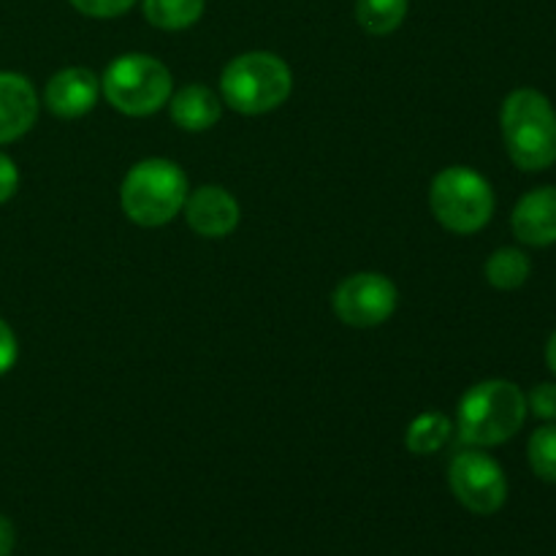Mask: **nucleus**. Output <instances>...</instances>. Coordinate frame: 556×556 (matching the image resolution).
Listing matches in <instances>:
<instances>
[{
    "label": "nucleus",
    "mask_w": 556,
    "mask_h": 556,
    "mask_svg": "<svg viewBox=\"0 0 556 556\" xmlns=\"http://www.w3.org/2000/svg\"><path fill=\"white\" fill-rule=\"evenodd\" d=\"M527 396L510 380H483L476 383L459 402L456 429L462 443L472 448L503 445L525 427Z\"/></svg>",
    "instance_id": "f257e3e1"
},
{
    "label": "nucleus",
    "mask_w": 556,
    "mask_h": 556,
    "mask_svg": "<svg viewBox=\"0 0 556 556\" xmlns=\"http://www.w3.org/2000/svg\"><path fill=\"white\" fill-rule=\"evenodd\" d=\"M204 0H141L144 20L157 30H188L204 16Z\"/></svg>",
    "instance_id": "2eb2a0df"
},
{
    "label": "nucleus",
    "mask_w": 556,
    "mask_h": 556,
    "mask_svg": "<svg viewBox=\"0 0 556 556\" xmlns=\"http://www.w3.org/2000/svg\"><path fill=\"white\" fill-rule=\"evenodd\" d=\"M101 92L109 106L128 117L161 112L174 92L172 71L144 52L119 54L101 76Z\"/></svg>",
    "instance_id": "39448f33"
},
{
    "label": "nucleus",
    "mask_w": 556,
    "mask_h": 556,
    "mask_svg": "<svg viewBox=\"0 0 556 556\" xmlns=\"http://www.w3.org/2000/svg\"><path fill=\"white\" fill-rule=\"evenodd\" d=\"M168 114L177 128L201 134L220 123L223 103L206 85H185L168 98Z\"/></svg>",
    "instance_id": "ddd939ff"
},
{
    "label": "nucleus",
    "mask_w": 556,
    "mask_h": 556,
    "mask_svg": "<svg viewBox=\"0 0 556 556\" xmlns=\"http://www.w3.org/2000/svg\"><path fill=\"white\" fill-rule=\"evenodd\" d=\"M182 212L188 226L204 239L228 237V233L237 231L239 217H242L239 201L223 185H201V188H195L193 193H188Z\"/></svg>",
    "instance_id": "1a4fd4ad"
},
{
    "label": "nucleus",
    "mask_w": 556,
    "mask_h": 556,
    "mask_svg": "<svg viewBox=\"0 0 556 556\" xmlns=\"http://www.w3.org/2000/svg\"><path fill=\"white\" fill-rule=\"evenodd\" d=\"M38 119V92L27 76L0 71V144L22 139Z\"/></svg>",
    "instance_id": "9b49d317"
},
{
    "label": "nucleus",
    "mask_w": 556,
    "mask_h": 556,
    "mask_svg": "<svg viewBox=\"0 0 556 556\" xmlns=\"http://www.w3.org/2000/svg\"><path fill=\"white\" fill-rule=\"evenodd\" d=\"M293 74L275 52H244L228 60L220 74V96L233 112L266 114L288 101Z\"/></svg>",
    "instance_id": "20e7f679"
},
{
    "label": "nucleus",
    "mask_w": 556,
    "mask_h": 556,
    "mask_svg": "<svg viewBox=\"0 0 556 556\" xmlns=\"http://www.w3.org/2000/svg\"><path fill=\"white\" fill-rule=\"evenodd\" d=\"M16 188H20V168L5 152H0V204H5Z\"/></svg>",
    "instance_id": "4be33fe9"
},
{
    "label": "nucleus",
    "mask_w": 556,
    "mask_h": 556,
    "mask_svg": "<svg viewBox=\"0 0 556 556\" xmlns=\"http://www.w3.org/2000/svg\"><path fill=\"white\" fill-rule=\"evenodd\" d=\"M546 364H548V369L556 375V331L548 337V342H546Z\"/></svg>",
    "instance_id": "b1692460"
},
{
    "label": "nucleus",
    "mask_w": 556,
    "mask_h": 556,
    "mask_svg": "<svg viewBox=\"0 0 556 556\" xmlns=\"http://www.w3.org/2000/svg\"><path fill=\"white\" fill-rule=\"evenodd\" d=\"M188 174L168 157H144L128 168L119 185V206L144 228L172 223L188 201Z\"/></svg>",
    "instance_id": "7ed1b4c3"
},
{
    "label": "nucleus",
    "mask_w": 556,
    "mask_h": 556,
    "mask_svg": "<svg viewBox=\"0 0 556 556\" xmlns=\"http://www.w3.org/2000/svg\"><path fill=\"white\" fill-rule=\"evenodd\" d=\"M451 418L440 410H427L421 416H416L407 427L405 434V445L410 454L416 456H429V454H438L445 443L451 440Z\"/></svg>",
    "instance_id": "4468645a"
},
{
    "label": "nucleus",
    "mask_w": 556,
    "mask_h": 556,
    "mask_svg": "<svg viewBox=\"0 0 556 556\" xmlns=\"http://www.w3.org/2000/svg\"><path fill=\"white\" fill-rule=\"evenodd\" d=\"M410 0H356V22L369 36H389L405 22Z\"/></svg>",
    "instance_id": "f3484780"
},
{
    "label": "nucleus",
    "mask_w": 556,
    "mask_h": 556,
    "mask_svg": "<svg viewBox=\"0 0 556 556\" xmlns=\"http://www.w3.org/2000/svg\"><path fill=\"white\" fill-rule=\"evenodd\" d=\"M16 546V530L9 516L0 514V556H11Z\"/></svg>",
    "instance_id": "5701e85b"
},
{
    "label": "nucleus",
    "mask_w": 556,
    "mask_h": 556,
    "mask_svg": "<svg viewBox=\"0 0 556 556\" xmlns=\"http://www.w3.org/2000/svg\"><path fill=\"white\" fill-rule=\"evenodd\" d=\"M101 98V76L85 65L58 71L43 87V103L54 117L76 119L92 112Z\"/></svg>",
    "instance_id": "9d476101"
},
{
    "label": "nucleus",
    "mask_w": 556,
    "mask_h": 556,
    "mask_svg": "<svg viewBox=\"0 0 556 556\" xmlns=\"http://www.w3.org/2000/svg\"><path fill=\"white\" fill-rule=\"evenodd\" d=\"M494 190L483 174L470 166H448L432 179L429 206L443 228L470 237L489 226L494 215Z\"/></svg>",
    "instance_id": "423d86ee"
},
{
    "label": "nucleus",
    "mask_w": 556,
    "mask_h": 556,
    "mask_svg": "<svg viewBox=\"0 0 556 556\" xmlns=\"http://www.w3.org/2000/svg\"><path fill=\"white\" fill-rule=\"evenodd\" d=\"M527 407L543 421H556V383H538L527 396Z\"/></svg>",
    "instance_id": "aec40b11"
},
{
    "label": "nucleus",
    "mask_w": 556,
    "mask_h": 556,
    "mask_svg": "<svg viewBox=\"0 0 556 556\" xmlns=\"http://www.w3.org/2000/svg\"><path fill=\"white\" fill-rule=\"evenodd\" d=\"M486 280L497 291H516L530 280L532 261L519 248H500L486 261Z\"/></svg>",
    "instance_id": "dca6fc26"
},
{
    "label": "nucleus",
    "mask_w": 556,
    "mask_h": 556,
    "mask_svg": "<svg viewBox=\"0 0 556 556\" xmlns=\"http://www.w3.org/2000/svg\"><path fill=\"white\" fill-rule=\"evenodd\" d=\"M510 228L516 239L530 248L556 244V185H543L521 195L510 215Z\"/></svg>",
    "instance_id": "f8f14e48"
},
{
    "label": "nucleus",
    "mask_w": 556,
    "mask_h": 556,
    "mask_svg": "<svg viewBox=\"0 0 556 556\" xmlns=\"http://www.w3.org/2000/svg\"><path fill=\"white\" fill-rule=\"evenodd\" d=\"M527 456H530L532 472L541 481L556 483V424H546L532 432Z\"/></svg>",
    "instance_id": "a211bd4d"
},
{
    "label": "nucleus",
    "mask_w": 556,
    "mask_h": 556,
    "mask_svg": "<svg viewBox=\"0 0 556 556\" xmlns=\"http://www.w3.org/2000/svg\"><path fill=\"white\" fill-rule=\"evenodd\" d=\"M396 302H400V291L391 277L380 271H356L345 277L331 296L334 315L353 329L383 326L394 315Z\"/></svg>",
    "instance_id": "0eeeda50"
},
{
    "label": "nucleus",
    "mask_w": 556,
    "mask_h": 556,
    "mask_svg": "<svg viewBox=\"0 0 556 556\" xmlns=\"http://www.w3.org/2000/svg\"><path fill=\"white\" fill-rule=\"evenodd\" d=\"M68 3L90 20H114L134 9L136 0H68Z\"/></svg>",
    "instance_id": "6ab92c4d"
},
{
    "label": "nucleus",
    "mask_w": 556,
    "mask_h": 556,
    "mask_svg": "<svg viewBox=\"0 0 556 556\" xmlns=\"http://www.w3.org/2000/svg\"><path fill=\"white\" fill-rule=\"evenodd\" d=\"M505 150L521 172H543L556 163V112L532 87L514 90L500 109Z\"/></svg>",
    "instance_id": "f03ea898"
},
{
    "label": "nucleus",
    "mask_w": 556,
    "mask_h": 556,
    "mask_svg": "<svg viewBox=\"0 0 556 556\" xmlns=\"http://www.w3.org/2000/svg\"><path fill=\"white\" fill-rule=\"evenodd\" d=\"M16 356H20L16 334L11 331V326L0 318V375H5L11 367H14Z\"/></svg>",
    "instance_id": "412c9836"
},
{
    "label": "nucleus",
    "mask_w": 556,
    "mask_h": 556,
    "mask_svg": "<svg viewBox=\"0 0 556 556\" xmlns=\"http://www.w3.org/2000/svg\"><path fill=\"white\" fill-rule=\"evenodd\" d=\"M448 486L470 514L492 516L508 500V478L483 451H462L448 467Z\"/></svg>",
    "instance_id": "6e6552de"
}]
</instances>
